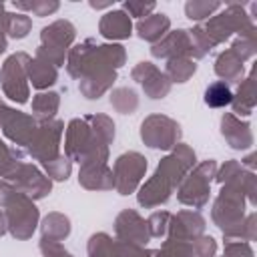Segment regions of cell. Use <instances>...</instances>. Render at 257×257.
Segmentation results:
<instances>
[{
	"label": "cell",
	"instance_id": "1",
	"mask_svg": "<svg viewBox=\"0 0 257 257\" xmlns=\"http://www.w3.org/2000/svg\"><path fill=\"white\" fill-rule=\"evenodd\" d=\"M231 100H233V92L225 82H213L205 90V104H209L213 108L227 106V104H231Z\"/></svg>",
	"mask_w": 257,
	"mask_h": 257
}]
</instances>
